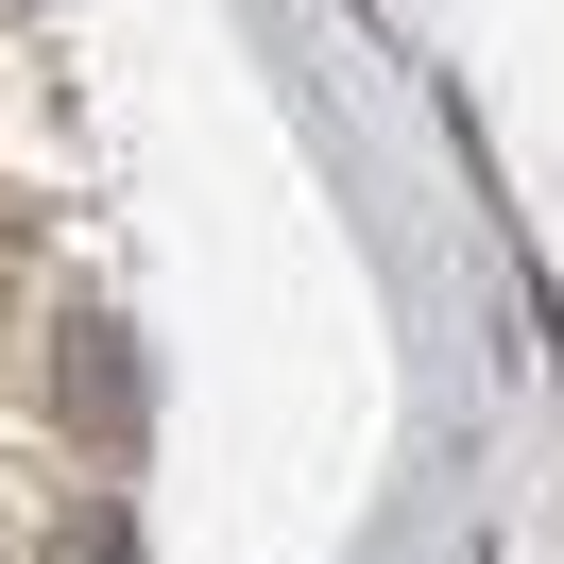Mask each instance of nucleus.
I'll use <instances>...</instances> for the list:
<instances>
[{
    "instance_id": "nucleus-1",
    "label": "nucleus",
    "mask_w": 564,
    "mask_h": 564,
    "mask_svg": "<svg viewBox=\"0 0 564 564\" xmlns=\"http://www.w3.org/2000/svg\"><path fill=\"white\" fill-rule=\"evenodd\" d=\"M69 427H86L104 462L138 445V393H120V325H104V308H69Z\"/></svg>"
},
{
    "instance_id": "nucleus-2",
    "label": "nucleus",
    "mask_w": 564,
    "mask_h": 564,
    "mask_svg": "<svg viewBox=\"0 0 564 564\" xmlns=\"http://www.w3.org/2000/svg\"><path fill=\"white\" fill-rule=\"evenodd\" d=\"M69 564H120V513H86V530H69Z\"/></svg>"
}]
</instances>
